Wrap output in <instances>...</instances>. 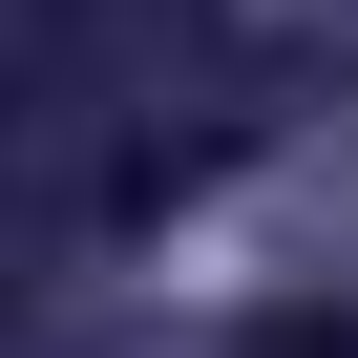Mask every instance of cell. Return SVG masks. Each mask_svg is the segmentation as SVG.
<instances>
[{
  "label": "cell",
  "instance_id": "1",
  "mask_svg": "<svg viewBox=\"0 0 358 358\" xmlns=\"http://www.w3.org/2000/svg\"><path fill=\"white\" fill-rule=\"evenodd\" d=\"M253 358H358V316H295V337H253Z\"/></svg>",
  "mask_w": 358,
  "mask_h": 358
}]
</instances>
